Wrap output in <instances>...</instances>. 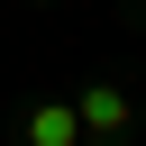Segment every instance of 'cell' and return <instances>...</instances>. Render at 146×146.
I'll return each mask as SVG.
<instances>
[{"label":"cell","instance_id":"cell-1","mask_svg":"<svg viewBox=\"0 0 146 146\" xmlns=\"http://www.w3.org/2000/svg\"><path fill=\"white\" fill-rule=\"evenodd\" d=\"M73 119H82V137L119 146V137H128V91H119V82H100V91H82V110H73Z\"/></svg>","mask_w":146,"mask_h":146},{"label":"cell","instance_id":"cell-2","mask_svg":"<svg viewBox=\"0 0 146 146\" xmlns=\"http://www.w3.org/2000/svg\"><path fill=\"white\" fill-rule=\"evenodd\" d=\"M27 137H36V146H73V137H82V119H73V110H36V119H27Z\"/></svg>","mask_w":146,"mask_h":146}]
</instances>
